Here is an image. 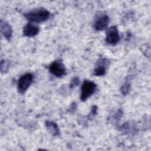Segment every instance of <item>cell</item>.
<instances>
[{
  "instance_id": "6da1fadb",
  "label": "cell",
  "mask_w": 151,
  "mask_h": 151,
  "mask_svg": "<svg viewBox=\"0 0 151 151\" xmlns=\"http://www.w3.org/2000/svg\"><path fill=\"white\" fill-rule=\"evenodd\" d=\"M24 17L33 22H42L47 21L50 15V12L44 8H38L24 14Z\"/></svg>"
},
{
  "instance_id": "7a4b0ae2",
  "label": "cell",
  "mask_w": 151,
  "mask_h": 151,
  "mask_svg": "<svg viewBox=\"0 0 151 151\" xmlns=\"http://www.w3.org/2000/svg\"><path fill=\"white\" fill-rule=\"evenodd\" d=\"M96 87L97 86L94 82L84 80L81 88V100L84 101L91 96L94 93Z\"/></svg>"
},
{
  "instance_id": "3957f363",
  "label": "cell",
  "mask_w": 151,
  "mask_h": 151,
  "mask_svg": "<svg viewBox=\"0 0 151 151\" xmlns=\"http://www.w3.org/2000/svg\"><path fill=\"white\" fill-rule=\"evenodd\" d=\"M34 76L31 73H26L19 78L18 81V90L20 93H24L33 81Z\"/></svg>"
},
{
  "instance_id": "277c9868",
  "label": "cell",
  "mask_w": 151,
  "mask_h": 151,
  "mask_svg": "<svg viewBox=\"0 0 151 151\" xmlns=\"http://www.w3.org/2000/svg\"><path fill=\"white\" fill-rule=\"evenodd\" d=\"M50 72L57 77H61L65 74V68L63 63L60 60L52 62L49 67Z\"/></svg>"
},
{
  "instance_id": "5b68a950",
  "label": "cell",
  "mask_w": 151,
  "mask_h": 151,
  "mask_svg": "<svg viewBox=\"0 0 151 151\" xmlns=\"http://www.w3.org/2000/svg\"><path fill=\"white\" fill-rule=\"evenodd\" d=\"M120 40V36L117 28L115 26L109 27L106 31V42L111 45H114L117 44Z\"/></svg>"
},
{
  "instance_id": "8992f818",
  "label": "cell",
  "mask_w": 151,
  "mask_h": 151,
  "mask_svg": "<svg viewBox=\"0 0 151 151\" xmlns=\"http://www.w3.org/2000/svg\"><path fill=\"white\" fill-rule=\"evenodd\" d=\"M109 65V60L106 58H101L97 64L96 67L93 71V74L96 76H104Z\"/></svg>"
},
{
  "instance_id": "52a82bcc",
  "label": "cell",
  "mask_w": 151,
  "mask_h": 151,
  "mask_svg": "<svg viewBox=\"0 0 151 151\" xmlns=\"http://www.w3.org/2000/svg\"><path fill=\"white\" fill-rule=\"evenodd\" d=\"M109 17L107 15H100L94 21V28L96 31H102L107 28L109 23Z\"/></svg>"
},
{
  "instance_id": "ba28073f",
  "label": "cell",
  "mask_w": 151,
  "mask_h": 151,
  "mask_svg": "<svg viewBox=\"0 0 151 151\" xmlns=\"http://www.w3.org/2000/svg\"><path fill=\"white\" fill-rule=\"evenodd\" d=\"M39 32V28L31 23L27 24L23 29V34L24 36L28 37H32L37 34Z\"/></svg>"
},
{
  "instance_id": "9c48e42d",
  "label": "cell",
  "mask_w": 151,
  "mask_h": 151,
  "mask_svg": "<svg viewBox=\"0 0 151 151\" xmlns=\"http://www.w3.org/2000/svg\"><path fill=\"white\" fill-rule=\"evenodd\" d=\"M1 32L6 40H10L12 34V29L11 26L7 22L1 21Z\"/></svg>"
},
{
  "instance_id": "30bf717a",
  "label": "cell",
  "mask_w": 151,
  "mask_h": 151,
  "mask_svg": "<svg viewBox=\"0 0 151 151\" xmlns=\"http://www.w3.org/2000/svg\"><path fill=\"white\" fill-rule=\"evenodd\" d=\"M45 126L48 132L54 136L60 135V129L57 124L52 121H46Z\"/></svg>"
},
{
  "instance_id": "8fae6325",
  "label": "cell",
  "mask_w": 151,
  "mask_h": 151,
  "mask_svg": "<svg viewBox=\"0 0 151 151\" xmlns=\"http://www.w3.org/2000/svg\"><path fill=\"white\" fill-rule=\"evenodd\" d=\"M130 88V82L129 80V79H127L125 81V82L122 85V86L120 88L121 93L123 95H126L129 93Z\"/></svg>"
},
{
  "instance_id": "7c38bea8",
  "label": "cell",
  "mask_w": 151,
  "mask_h": 151,
  "mask_svg": "<svg viewBox=\"0 0 151 151\" xmlns=\"http://www.w3.org/2000/svg\"><path fill=\"white\" fill-rule=\"evenodd\" d=\"M80 79L77 77H75L73 78H72L70 84V87L71 88H73L76 86H77L80 84Z\"/></svg>"
},
{
  "instance_id": "4fadbf2b",
  "label": "cell",
  "mask_w": 151,
  "mask_h": 151,
  "mask_svg": "<svg viewBox=\"0 0 151 151\" xmlns=\"http://www.w3.org/2000/svg\"><path fill=\"white\" fill-rule=\"evenodd\" d=\"M9 63L8 61H6L5 60H2L1 61V72L3 73V72H5L6 71L8 70V68H9Z\"/></svg>"
},
{
  "instance_id": "5bb4252c",
  "label": "cell",
  "mask_w": 151,
  "mask_h": 151,
  "mask_svg": "<svg viewBox=\"0 0 151 151\" xmlns=\"http://www.w3.org/2000/svg\"><path fill=\"white\" fill-rule=\"evenodd\" d=\"M122 115H123V111H122V110L121 109H119L115 113V114H114V119L116 120H119L120 119V117L122 116Z\"/></svg>"
}]
</instances>
